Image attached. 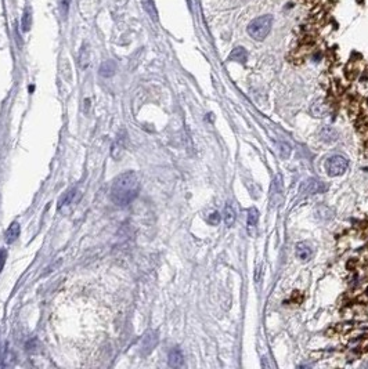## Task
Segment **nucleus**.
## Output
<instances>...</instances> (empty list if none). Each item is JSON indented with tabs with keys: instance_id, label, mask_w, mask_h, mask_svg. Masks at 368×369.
I'll use <instances>...</instances> for the list:
<instances>
[{
	"instance_id": "obj_1",
	"label": "nucleus",
	"mask_w": 368,
	"mask_h": 369,
	"mask_svg": "<svg viewBox=\"0 0 368 369\" xmlns=\"http://www.w3.org/2000/svg\"><path fill=\"white\" fill-rule=\"evenodd\" d=\"M140 190V181L134 172H126L114 180L111 187V199L118 206H128L136 199Z\"/></svg>"
},
{
	"instance_id": "obj_2",
	"label": "nucleus",
	"mask_w": 368,
	"mask_h": 369,
	"mask_svg": "<svg viewBox=\"0 0 368 369\" xmlns=\"http://www.w3.org/2000/svg\"><path fill=\"white\" fill-rule=\"evenodd\" d=\"M273 26V16L266 14L255 18L251 24L248 25V33L255 41H264L270 33Z\"/></svg>"
},
{
	"instance_id": "obj_3",
	"label": "nucleus",
	"mask_w": 368,
	"mask_h": 369,
	"mask_svg": "<svg viewBox=\"0 0 368 369\" xmlns=\"http://www.w3.org/2000/svg\"><path fill=\"white\" fill-rule=\"evenodd\" d=\"M349 168V161L344 155H332L325 161V170L328 176L338 177L342 176Z\"/></svg>"
},
{
	"instance_id": "obj_4",
	"label": "nucleus",
	"mask_w": 368,
	"mask_h": 369,
	"mask_svg": "<svg viewBox=\"0 0 368 369\" xmlns=\"http://www.w3.org/2000/svg\"><path fill=\"white\" fill-rule=\"evenodd\" d=\"M282 199H284V181H282V176L277 174L274 177V181H273V185H271V208H278L282 203Z\"/></svg>"
},
{
	"instance_id": "obj_5",
	"label": "nucleus",
	"mask_w": 368,
	"mask_h": 369,
	"mask_svg": "<svg viewBox=\"0 0 368 369\" xmlns=\"http://www.w3.org/2000/svg\"><path fill=\"white\" fill-rule=\"evenodd\" d=\"M327 190V185L316 178H307L301 185V193L303 194H321Z\"/></svg>"
},
{
	"instance_id": "obj_6",
	"label": "nucleus",
	"mask_w": 368,
	"mask_h": 369,
	"mask_svg": "<svg viewBox=\"0 0 368 369\" xmlns=\"http://www.w3.org/2000/svg\"><path fill=\"white\" fill-rule=\"evenodd\" d=\"M338 131H336L335 129L332 128V126H324V128L321 129V131H320V140L323 141V143H325V144H331V143H335L336 140H338Z\"/></svg>"
},
{
	"instance_id": "obj_7",
	"label": "nucleus",
	"mask_w": 368,
	"mask_h": 369,
	"mask_svg": "<svg viewBox=\"0 0 368 369\" xmlns=\"http://www.w3.org/2000/svg\"><path fill=\"white\" fill-rule=\"evenodd\" d=\"M156 343H158V335L156 332H148L146 333V336L143 337V353L148 354L151 353L155 348Z\"/></svg>"
},
{
	"instance_id": "obj_8",
	"label": "nucleus",
	"mask_w": 368,
	"mask_h": 369,
	"mask_svg": "<svg viewBox=\"0 0 368 369\" xmlns=\"http://www.w3.org/2000/svg\"><path fill=\"white\" fill-rule=\"evenodd\" d=\"M168 364L172 368H180V367L184 365V357H183L180 348H173L172 351L169 353Z\"/></svg>"
},
{
	"instance_id": "obj_9",
	"label": "nucleus",
	"mask_w": 368,
	"mask_h": 369,
	"mask_svg": "<svg viewBox=\"0 0 368 369\" xmlns=\"http://www.w3.org/2000/svg\"><path fill=\"white\" fill-rule=\"evenodd\" d=\"M295 252H296V257H298L301 261H303V263L309 261L311 259V249L309 248V245H306V243H303V242L296 245V250H295Z\"/></svg>"
},
{
	"instance_id": "obj_10",
	"label": "nucleus",
	"mask_w": 368,
	"mask_h": 369,
	"mask_svg": "<svg viewBox=\"0 0 368 369\" xmlns=\"http://www.w3.org/2000/svg\"><path fill=\"white\" fill-rule=\"evenodd\" d=\"M258 221H259V212H258V209L251 208L248 210V216H246V228L251 234L254 233V230L258 225Z\"/></svg>"
},
{
	"instance_id": "obj_11",
	"label": "nucleus",
	"mask_w": 368,
	"mask_h": 369,
	"mask_svg": "<svg viewBox=\"0 0 368 369\" xmlns=\"http://www.w3.org/2000/svg\"><path fill=\"white\" fill-rule=\"evenodd\" d=\"M310 111L314 116H317V118H323V116L327 113L328 107H327V104H325V101H324V100L319 98V100H316V101L311 104Z\"/></svg>"
},
{
	"instance_id": "obj_12",
	"label": "nucleus",
	"mask_w": 368,
	"mask_h": 369,
	"mask_svg": "<svg viewBox=\"0 0 368 369\" xmlns=\"http://www.w3.org/2000/svg\"><path fill=\"white\" fill-rule=\"evenodd\" d=\"M236 220H237V212H236V209L233 208L230 203H227L226 208H224V223L230 228V227L234 225Z\"/></svg>"
},
{
	"instance_id": "obj_13",
	"label": "nucleus",
	"mask_w": 368,
	"mask_h": 369,
	"mask_svg": "<svg viewBox=\"0 0 368 369\" xmlns=\"http://www.w3.org/2000/svg\"><path fill=\"white\" fill-rule=\"evenodd\" d=\"M246 58H248V53L244 47H236L230 54V60L241 63V64H245Z\"/></svg>"
},
{
	"instance_id": "obj_14",
	"label": "nucleus",
	"mask_w": 368,
	"mask_h": 369,
	"mask_svg": "<svg viewBox=\"0 0 368 369\" xmlns=\"http://www.w3.org/2000/svg\"><path fill=\"white\" fill-rule=\"evenodd\" d=\"M18 235H20V224L17 221H14L13 224L10 225V228H8L7 233H6V241H7V243H13L18 238Z\"/></svg>"
},
{
	"instance_id": "obj_15",
	"label": "nucleus",
	"mask_w": 368,
	"mask_h": 369,
	"mask_svg": "<svg viewBox=\"0 0 368 369\" xmlns=\"http://www.w3.org/2000/svg\"><path fill=\"white\" fill-rule=\"evenodd\" d=\"M115 69H116V66L112 61H107L104 64L101 65V68H100V75L101 76H104V78H109V76H112L115 73Z\"/></svg>"
},
{
	"instance_id": "obj_16",
	"label": "nucleus",
	"mask_w": 368,
	"mask_h": 369,
	"mask_svg": "<svg viewBox=\"0 0 368 369\" xmlns=\"http://www.w3.org/2000/svg\"><path fill=\"white\" fill-rule=\"evenodd\" d=\"M278 152H280V156L282 159H288L292 153V147L285 143V141H280L278 143Z\"/></svg>"
},
{
	"instance_id": "obj_17",
	"label": "nucleus",
	"mask_w": 368,
	"mask_h": 369,
	"mask_svg": "<svg viewBox=\"0 0 368 369\" xmlns=\"http://www.w3.org/2000/svg\"><path fill=\"white\" fill-rule=\"evenodd\" d=\"M22 29L24 32H28L31 29V25H32V14H31V10L26 7L24 11V16H22Z\"/></svg>"
},
{
	"instance_id": "obj_18",
	"label": "nucleus",
	"mask_w": 368,
	"mask_h": 369,
	"mask_svg": "<svg viewBox=\"0 0 368 369\" xmlns=\"http://www.w3.org/2000/svg\"><path fill=\"white\" fill-rule=\"evenodd\" d=\"M208 221L211 223L212 225H217L221 221V216L219 212H212L209 217H208Z\"/></svg>"
},
{
	"instance_id": "obj_19",
	"label": "nucleus",
	"mask_w": 368,
	"mask_h": 369,
	"mask_svg": "<svg viewBox=\"0 0 368 369\" xmlns=\"http://www.w3.org/2000/svg\"><path fill=\"white\" fill-rule=\"evenodd\" d=\"M6 259H7V252L4 249H0V273L4 267V263H6Z\"/></svg>"
},
{
	"instance_id": "obj_20",
	"label": "nucleus",
	"mask_w": 368,
	"mask_h": 369,
	"mask_svg": "<svg viewBox=\"0 0 368 369\" xmlns=\"http://www.w3.org/2000/svg\"><path fill=\"white\" fill-rule=\"evenodd\" d=\"M144 1H146V7H147L148 13H150V14H151V17H152V18H155V20H156L155 7H154V6H152V3H151V1H150V0H144Z\"/></svg>"
}]
</instances>
